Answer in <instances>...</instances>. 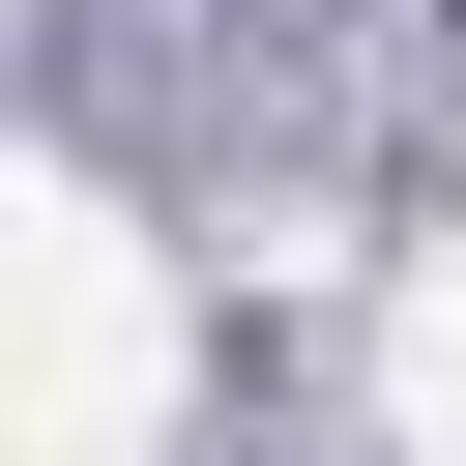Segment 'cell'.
Segmentation results:
<instances>
[]
</instances>
